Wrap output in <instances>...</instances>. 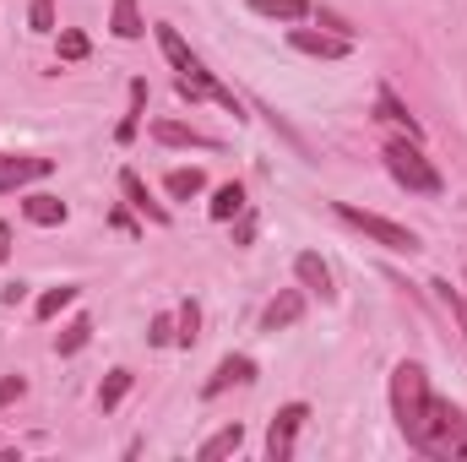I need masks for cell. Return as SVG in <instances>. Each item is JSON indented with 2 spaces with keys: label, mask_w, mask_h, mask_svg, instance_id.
Returning <instances> with one entry per match:
<instances>
[{
  "label": "cell",
  "mask_w": 467,
  "mask_h": 462,
  "mask_svg": "<svg viewBox=\"0 0 467 462\" xmlns=\"http://www.w3.org/2000/svg\"><path fill=\"white\" fill-rule=\"evenodd\" d=\"M380 120L402 125V131H408V142H419V136H424V125H419V120H413L408 110H402V104H397V93H391V88H380Z\"/></svg>",
  "instance_id": "15"
},
{
  "label": "cell",
  "mask_w": 467,
  "mask_h": 462,
  "mask_svg": "<svg viewBox=\"0 0 467 462\" xmlns=\"http://www.w3.org/2000/svg\"><path fill=\"white\" fill-rule=\"evenodd\" d=\"M55 169V158H33V152H0V191H22V185H33V180H44Z\"/></svg>",
  "instance_id": "5"
},
{
  "label": "cell",
  "mask_w": 467,
  "mask_h": 462,
  "mask_svg": "<svg viewBox=\"0 0 467 462\" xmlns=\"http://www.w3.org/2000/svg\"><path fill=\"white\" fill-rule=\"evenodd\" d=\"M88 338H93V321H88V316H77V321L60 332V353H77V348L88 343Z\"/></svg>",
  "instance_id": "23"
},
{
  "label": "cell",
  "mask_w": 467,
  "mask_h": 462,
  "mask_svg": "<svg viewBox=\"0 0 467 462\" xmlns=\"http://www.w3.org/2000/svg\"><path fill=\"white\" fill-rule=\"evenodd\" d=\"M321 22H327V27H337L343 38H353V27H348V22H343V16H337V11H321Z\"/></svg>",
  "instance_id": "30"
},
{
  "label": "cell",
  "mask_w": 467,
  "mask_h": 462,
  "mask_svg": "<svg viewBox=\"0 0 467 462\" xmlns=\"http://www.w3.org/2000/svg\"><path fill=\"white\" fill-rule=\"evenodd\" d=\"M11 397H22V375H5V381H0V408H5Z\"/></svg>",
  "instance_id": "29"
},
{
  "label": "cell",
  "mask_w": 467,
  "mask_h": 462,
  "mask_svg": "<svg viewBox=\"0 0 467 462\" xmlns=\"http://www.w3.org/2000/svg\"><path fill=\"white\" fill-rule=\"evenodd\" d=\"M141 110H147V82H130V115L119 120V142H130L136 136V125H141Z\"/></svg>",
  "instance_id": "19"
},
{
  "label": "cell",
  "mask_w": 467,
  "mask_h": 462,
  "mask_svg": "<svg viewBox=\"0 0 467 462\" xmlns=\"http://www.w3.org/2000/svg\"><path fill=\"white\" fill-rule=\"evenodd\" d=\"M5 256H11V229L0 224V261H5Z\"/></svg>",
  "instance_id": "31"
},
{
  "label": "cell",
  "mask_w": 467,
  "mask_h": 462,
  "mask_svg": "<svg viewBox=\"0 0 467 462\" xmlns=\"http://www.w3.org/2000/svg\"><path fill=\"white\" fill-rule=\"evenodd\" d=\"M386 174L402 185V191H413V196H441V169L419 152V142H386Z\"/></svg>",
  "instance_id": "2"
},
{
  "label": "cell",
  "mask_w": 467,
  "mask_h": 462,
  "mask_svg": "<svg viewBox=\"0 0 467 462\" xmlns=\"http://www.w3.org/2000/svg\"><path fill=\"white\" fill-rule=\"evenodd\" d=\"M130 392V370H109V381H104V392H99V408L109 414V408H119V397Z\"/></svg>",
  "instance_id": "21"
},
{
  "label": "cell",
  "mask_w": 467,
  "mask_h": 462,
  "mask_svg": "<svg viewBox=\"0 0 467 462\" xmlns=\"http://www.w3.org/2000/svg\"><path fill=\"white\" fill-rule=\"evenodd\" d=\"M337 218L353 224L358 234H369L375 245L397 250V256H413V250H419V234L413 229H402V224H391V218H380V213H364V207H353V202H337Z\"/></svg>",
  "instance_id": "3"
},
{
  "label": "cell",
  "mask_w": 467,
  "mask_h": 462,
  "mask_svg": "<svg viewBox=\"0 0 467 462\" xmlns=\"http://www.w3.org/2000/svg\"><path fill=\"white\" fill-rule=\"evenodd\" d=\"M196 327H202V310H196V305H185V310H180V332H174V338L191 348V343H196Z\"/></svg>",
  "instance_id": "24"
},
{
  "label": "cell",
  "mask_w": 467,
  "mask_h": 462,
  "mask_svg": "<svg viewBox=\"0 0 467 462\" xmlns=\"http://www.w3.org/2000/svg\"><path fill=\"white\" fill-rule=\"evenodd\" d=\"M202 185H207V174H202V169H169V196H174V202L202 196Z\"/></svg>",
  "instance_id": "17"
},
{
  "label": "cell",
  "mask_w": 467,
  "mask_h": 462,
  "mask_svg": "<svg viewBox=\"0 0 467 462\" xmlns=\"http://www.w3.org/2000/svg\"><path fill=\"white\" fill-rule=\"evenodd\" d=\"M239 446H244V430H239V425H229V430H218V436H213L196 457H202V462H218V457H229V452H239Z\"/></svg>",
  "instance_id": "16"
},
{
  "label": "cell",
  "mask_w": 467,
  "mask_h": 462,
  "mask_svg": "<svg viewBox=\"0 0 467 462\" xmlns=\"http://www.w3.org/2000/svg\"><path fill=\"white\" fill-rule=\"evenodd\" d=\"M71 299H77V289H71V283H60V289H49V294L38 299V321H49V316H60V310H66Z\"/></svg>",
  "instance_id": "22"
},
{
  "label": "cell",
  "mask_w": 467,
  "mask_h": 462,
  "mask_svg": "<svg viewBox=\"0 0 467 462\" xmlns=\"http://www.w3.org/2000/svg\"><path fill=\"white\" fill-rule=\"evenodd\" d=\"M305 419H310V408H305V403L277 408V419H272V430H266V457H272V462H288V457H294V441H299Z\"/></svg>",
  "instance_id": "4"
},
{
  "label": "cell",
  "mask_w": 467,
  "mask_h": 462,
  "mask_svg": "<svg viewBox=\"0 0 467 462\" xmlns=\"http://www.w3.org/2000/svg\"><path fill=\"white\" fill-rule=\"evenodd\" d=\"M119 191H125V196H130V207H136V213H147V218H152V224H169V207H158V202H152V196H147V185H141V180H136V174H130V169H125V174H119Z\"/></svg>",
  "instance_id": "12"
},
{
  "label": "cell",
  "mask_w": 467,
  "mask_h": 462,
  "mask_svg": "<svg viewBox=\"0 0 467 462\" xmlns=\"http://www.w3.org/2000/svg\"><path fill=\"white\" fill-rule=\"evenodd\" d=\"M294 278H299L310 294H321V299H332V294H337V289H332V272H327V261H321L316 250H305V256L294 261Z\"/></svg>",
  "instance_id": "9"
},
{
  "label": "cell",
  "mask_w": 467,
  "mask_h": 462,
  "mask_svg": "<svg viewBox=\"0 0 467 462\" xmlns=\"http://www.w3.org/2000/svg\"><path fill=\"white\" fill-rule=\"evenodd\" d=\"M239 207H244V185H223V191L213 196V218H218V224H229Z\"/></svg>",
  "instance_id": "20"
},
{
  "label": "cell",
  "mask_w": 467,
  "mask_h": 462,
  "mask_svg": "<svg viewBox=\"0 0 467 462\" xmlns=\"http://www.w3.org/2000/svg\"><path fill=\"white\" fill-rule=\"evenodd\" d=\"M391 414H397V430L408 436L413 452L424 457H467V419L430 392V375L419 364H397L391 370Z\"/></svg>",
  "instance_id": "1"
},
{
  "label": "cell",
  "mask_w": 467,
  "mask_h": 462,
  "mask_svg": "<svg viewBox=\"0 0 467 462\" xmlns=\"http://www.w3.org/2000/svg\"><path fill=\"white\" fill-rule=\"evenodd\" d=\"M60 55H66V60H82V55H88V38H82V33H60Z\"/></svg>",
  "instance_id": "26"
},
{
  "label": "cell",
  "mask_w": 467,
  "mask_h": 462,
  "mask_svg": "<svg viewBox=\"0 0 467 462\" xmlns=\"http://www.w3.org/2000/svg\"><path fill=\"white\" fill-rule=\"evenodd\" d=\"M22 213H27V224H38V229L66 224V202H60V196H27V202H22Z\"/></svg>",
  "instance_id": "13"
},
{
  "label": "cell",
  "mask_w": 467,
  "mask_h": 462,
  "mask_svg": "<svg viewBox=\"0 0 467 462\" xmlns=\"http://www.w3.org/2000/svg\"><path fill=\"white\" fill-rule=\"evenodd\" d=\"M158 44H163V55H169V66H174L180 77H191V71H202V60H196V55L185 49V38H180V33H174L169 22L158 27Z\"/></svg>",
  "instance_id": "10"
},
{
  "label": "cell",
  "mask_w": 467,
  "mask_h": 462,
  "mask_svg": "<svg viewBox=\"0 0 467 462\" xmlns=\"http://www.w3.org/2000/svg\"><path fill=\"white\" fill-rule=\"evenodd\" d=\"M27 16H33V27H38V33H49V27H55V0H33V5H27Z\"/></svg>",
  "instance_id": "25"
},
{
  "label": "cell",
  "mask_w": 467,
  "mask_h": 462,
  "mask_svg": "<svg viewBox=\"0 0 467 462\" xmlns=\"http://www.w3.org/2000/svg\"><path fill=\"white\" fill-rule=\"evenodd\" d=\"M255 381V359H244V353H234V359H223L218 370H213V381L202 386L207 397H218V392H229V386H250Z\"/></svg>",
  "instance_id": "7"
},
{
  "label": "cell",
  "mask_w": 467,
  "mask_h": 462,
  "mask_svg": "<svg viewBox=\"0 0 467 462\" xmlns=\"http://www.w3.org/2000/svg\"><path fill=\"white\" fill-rule=\"evenodd\" d=\"M288 44L305 49V55H321V60H343L353 49V38H343V33H316V27H288Z\"/></svg>",
  "instance_id": "6"
},
{
  "label": "cell",
  "mask_w": 467,
  "mask_h": 462,
  "mask_svg": "<svg viewBox=\"0 0 467 462\" xmlns=\"http://www.w3.org/2000/svg\"><path fill=\"white\" fill-rule=\"evenodd\" d=\"M147 343H174V321H169V316H158V321H152V332H147Z\"/></svg>",
  "instance_id": "27"
},
{
  "label": "cell",
  "mask_w": 467,
  "mask_h": 462,
  "mask_svg": "<svg viewBox=\"0 0 467 462\" xmlns=\"http://www.w3.org/2000/svg\"><path fill=\"white\" fill-rule=\"evenodd\" d=\"M152 136H158L163 147H218L207 131H191V125H174V120H158V125H152Z\"/></svg>",
  "instance_id": "11"
},
{
  "label": "cell",
  "mask_w": 467,
  "mask_h": 462,
  "mask_svg": "<svg viewBox=\"0 0 467 462\" xmlns=\"http://www.w3.org/2000/svg\"><path fill=\"white\" fill-rule=\"evenodd\" d=\"M299 316H305V294H299V289H283V294H277V299L266 305L261 327H266V332H283V327H294Z\"/></svg>",
  "instance_id": "8"
},
{
  "label": "cell",
  "mask_w": 467,
  "mask_h": 462,
  "mask_svg": "<svg viewBox=\"0 0 467 462\" xmlns=\"http://www.w3.org/2000/svg\"><path fill=\"white\" fill-rule=\"evenodd\" d=\"M255 16H272V22H305L310 16V0H250Z\"/></svg>",
  "instance_id": "14"
},
{
  "label": "cell",
  "mask_w": 467,
  "mask_h": 462,
  "mask_svg": "<svg viewBox=\"0 0 467 462\" xmlns=\"http://www.w3.org/2000/svg\"><path fill=\"white\" fill-rule=\"evenodd\" d=\"M115 38H141V16H136V0H115V16H109Z\"/></svg>",
  "instance_id": "18"
},
{
  "label": "cell",
  "mask_w": 467,
  "mask_h": 462,
  "mask_svg": "<svg viewBox=\"0 0 467 462\" xmlns=\"http://www.w3.org/2000/svg\"><path fill=\"white\" fill-rule=\"evenodd\" d=\"M435 289H441V299H446V305H451V310L462 316V332H467V305L457 299V294H451V283H435Z\"/></svg>",
  "instance_id": "28"
}]
</instances>
